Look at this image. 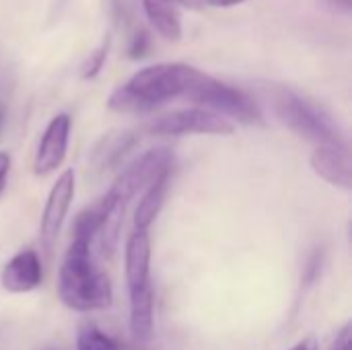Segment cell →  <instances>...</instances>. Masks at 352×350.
I'll return each mask as SVG.
<instances>
[{"label": "cell", "instance_id": "cell-1", "mask_svg": "<svg viewBox=\"0 0 352 350\" xmlns=\"http://www.w3.org/2000/svg\"><path fill=\"white\" fill-rule=\"evenodd\" d=\"M202 76V70L184 62L151 64L118 87L109 95L107 107L116 113H146L171 99L188 97Z\"/></svg>", "mask_w": 352, "mask_h": 350}, {"label": "cell", "instance_id": "cell-2", "mask_svg": "<svg viewBox=\"0 0 352 350\" xmlns=\"http://www.w3.org/2000/svg\"><path fill=\"white\" fill-rule=\"evenodd\" d=\"M93 243L72 239L58 276V295L62 303L80 314L107 309L113 301L109 276L95 266Z\"/></svg>", "mask_w": 352, "mask_h": 350}, {"label": "cell", "instance_id": "cell-3", "mask_svg": "<svg viewBox=\"0 0 352 350\" xmlns=\"http://www.w3.org/2000/svg\"><path fill=\"white\" fill-rule=\"evenodd\" d=\"M270 97L280 122H285L299 136H305L318 146H346L338 124L311 99L287 87H272Z\"/></svg>", "mask_w": 352, "mask_h": 350}, {"label": "cell", "instance_id": "cell-4", "mask_svg": "<svg viewBox=\"0 0 352 350\" xmlns=\"http://www.w3.org/2000/svg\"><path fill=\"white\" fill-rule=\"evenodd\" d=\"M188 99L227 120L233 118L243 124H254L262 120V111L254 97H250L245 91L237 87H231L223 80L208 76L206 72L190 91Z\"/></svg>", "mask_w": 352, "mask_h": 350}, {"label": "cell", "instance_id": "cell-5", "mask_svg": "<svg viewBox=\"0 0 352 350\" xmlns=\"http://www.w3.org/2000/svg\"><path fill=\"white\" fill-rule=\"evenodd\" d=\"M171 167H173V153L167 146L151 149L120 171V175L116 177V182L111 184L105 196L111 202L126 208V204L140 190H146L148 184H153L161 173L169 171Z\"/></svg>", "mask_w": 352, "mask_h": 350}, {"label": "cell", "instance_id": "cell-6", "mask_svg": "<svg viewBox=\"0 0 352 350\" xmlns=\"http://www.w3.org/2000/svg\"><path fill=\"white\" fill-rule=\"evenodd\" d=\"M148 134L157 136H184V134H233L235 126L231 120L204 109V107H192V109H177L171 113H163L159 118H153L146 126Z\"/></svg>", "mask_w": 352, "mask_h": 350}, {"label": "cell", "instance_id": "cell-7", "mask_svg": "<svg viewBox=\"0 0 352 350\" xmlns=\"http://www.w3.org/2000/svg\"><path fill=\"white\" fill-rule=\"evenodd\" d=\"M74 190H76V175L74 169H66L58 175L56 184L52 186L43 212H41V225H39V237H41V245L43 250L50 254L58 233L68 217L70 204L74 200Z\"/></svg>", "mask_w": 352, "mask_h": 350}, {"label": "cell", "instance_id": "cell-8", "mask_svg": "<svg viewBox=\"0 0 352 350\" xmlns=\"http://www.w3.org/2000/svg\"><path fill=\"white\" fill-rule=\"evenodd\" d=\"M70 128H72V120L68 113H58L50 120L33 157L35 175L39 177L50 175L62 165V161L66 159V151H68Z\"/></svg>", "mask_w": 352, "mask_h": 350}, {"label": "cell", "instance_id": "cell-9", "mask_svg": "<svg viewBox=\"0 0 352 350\" xmlns=\"http://www.w3.org/2000/svg\"><path fill=\"white\" fill-rule=\"evenodd\" d=\"M43 272L39 256L33 250H23L14 254L2 268L0 283L8 293H31L41 285Z\"/></svg>", "mask_w": 352, "mask_h": 350}, {"label": "cell", "instance_id": "cell-10", "mask_svg": "<svg viewBox=\"0 0 352 350\" xmlns=\"http://www.w3.org/2000/svg\"><path fill=\"white\" fill-rule=\"evenodd\" d=\"M311 167L332 186L351 190L352 165L349 146H318L311 153Z\"/></svg>", "mask_w": 352, "mask_h": 350}, {"label": "cell", "instance_id": "cell-11", "mask_svg": "<svg viewBox=\"0 0 352 350\" xmlns=\"http://www.w3.org/2000/svg\"><path fill=\"white\" fill-rule=\"evenodd\" d=\"M124 264H126L128 291L151 285V237H148V231H134L128 237Z\"/></svg>", "mask_w": 352, "mask_h": 350}, {"label": "cell", "instance_id": "cell-12", "mask_svg": "<svg viewBox=\"0 0 352 350\" xmlns=\"http://www.w3.org/2000/svg\"><path fill=\"white\" fill-rule=\"evenodd\" d=\"M142 8L155 33L167 41L182 39V17L173 0H142Z\"/></svg>", "mask_w": 352, "mask_h": 350}, {"label": "cell", "instance_id": "cell-13", "mask_svg": "<svg viewBox=\"0 0 352 350\" xmlns=\"http://www.w3.org/2000/svg\"><path fill=\"white\" fill-rule=\"evenodd\" d=\"M169 179H171V169L161 173L144 190V196L138 202V208L134 212V227H136V231H148V227L159 217V212H161V208L165 204L167 190H169Z\"/></svg>", "mask_w": 352, "mask_h": 350}, {"label": "cell", "instance_id": "cell-14", "mask_svg": "<svg viewBox=\"0 0 352 350\" xmlns=\"http://www.w3.org/2000/svg\"><path fill=\"white\" fill-rule=\"evenodd\" d=\"M128 293H130V330L138 340H146L153 334V316H155L153 285H144Z\"/></svg>", "mask_w": 352, "mask_h": 350}, {"label": "cell", "instance_id": "cell-15", "mask_svg": "<svg viewBox=\"0 0 352 350\" xmlns=\"http://www.w3.org/2000/svg\"><path fill=\"white\" fill-rule=\"evenodd\" d=\"M136 142V136L130 134V132H122L118 136H111L107 140H103V149H99L95 153V157L99 159V165L101 167H111V165H118L120 159L134 146Z\"/></svg>", "mask_w": 352, "mask_h": 350}, {"label": "cell", "instance_id": "cell-16", "mask_svg": "<svg viewBox=\"0 0 352 350\" xmlns=\"http://www.w3.org/2000/svg\"><path fill=\"white\" fill-rule=\"evenodd\" d=\"M76 350H122V347L95 324H85L76 336Z\"/></svg>", "mask_w": 352, "mask_h": 350}, {"label": "cell", "instance_id": "cell-17", "mask_svg": "<svg viewBox=\"0 0 352 350\" xmlns=\"http://www.w3.org/2000/svg\"><path fill=\"white\" fill-rule=\"evenodd\" d=\"M109 41H111V37L107 35L105 41H103L87 60H85V64H82V68H80V76H82L85 80L95 78V76L103 70V66H105V62H107V54H109Z\"/></svg>", "mask_w": 352, "mask_h": 350}, {"label": "cell", "instance_id": "cell-18", "mask_svg": "<svg viewBox=\"0 0 352 350\" xmlns=\"http://www.w3.org/2000/svg\"><path fill=\"white\" fill-rule=\"evenodd\" d=\"M148 47H151V39H148V33H146L144 29H138V31L134 33L132 41H130V47H128V56H130L132 60H140V58H144V56H146Z\"/></svg>", "mask_w": 352, "mask_h": 350}, {"label": "cell", "instance_id": "cell-19", "mask_svg": "<svg viewBox=\"0 0 352 350\" xmlns=\"http://www.w3.org/2000/svg\"><path fill=\"white\" fill-rule=\"evenodd\" d=\"M332 350H352V326L351 324H344V328L338 332Z\"/></svg>", "mask_w": 352, "mask_h": 350}, {"label": "cell", "instance_id": "cell-20", "mask_svg": "<svg viewBox=\"0 0 352 350\" xmlns=\"http://www.w3.org/2000/svg\"><path fill=\"white\" fill-rule=\"evenodd\" d=\"M8 173H10V155L6 151H0V194L4 192Z\"/></svg>", "mask_w": 352, "mask_h": 350}, {"label": "cell", "instance_id": "cell-21", "mask_svg": "<svg viewBox=\"0 0 352 350\" xmlns=\"http://www.w3.org/2000/svg\"><path fill=\"white\" fill-rule=\"evenodd\" d=\"M291 350H320V342L316 336H307V338L299 340Z\"/></svg>", "mask_w": 352, "mask_h": 350}, {"label": "cell", "instance_id": "cell-22", "mask_svg": "<svg viewBox=\"0 0 352 350\" xmlns=\"http://www.w3.org/2000/svg\"><path fill=\"white\" fill-rule=\"evenodd\" d=\"M243 2H248V0H202V4L214 6V8H231V6H237Z\"/></svg>", "mask_w": 352, "mask_h": 350}, {"label": "cell", "instance_id": "cell-23", "mask_svg": "<svg viewBox=\"0 0 352 350\" xmlns=\"http://www.w3.org/2000/svg\"><path fill=\"white\" fill-rule=\"evenodd\" d=\"M330 4L336 6V8H340L342 12H351L352 0H330Z\"/></svg>", "mask_w": 352, "mask_h": 350}, {"label": "cell", "instance_id": "cell-24", "mask_svg": "<svg viewBox=\"0 0 352 350\" xmlns=\"http://www.w3.org/2000/svg\"><path fill=\"white\" fill-rule=\"evenodd\" d=\"M175 4H182V6H188V8H200L202 6V0H173Z\"/></svg>", "mask_w": 352, "mask_h": 350}, {"label": "cell", "instance_id": "cell-25", "mask_svg": "<svg viewBox=\"0 0 352 350\" xmlns=\"http://www.w3.org/2000/svg\"><path fill=\"white\" fill-rule=\"evenodd\" d=\"M4 118H6V111H4V105L0 103V130H2V126H4Z\"/></svg>", "mask_w": 352, "mask_h": 350}, {"label": "cell", "instance_id": "cell-26", "mask_svg": "<svg viewBox=\"0 0 352 350\" xmlns=\"http://www.w3.org/2000/svg\"><path fill=\"white\" fill-rule=\"evenodd\" d=\"M47 350H56V349H47Z\"/></svg>", "mask_w": 352, "mask_h": 350}]
</instances>
